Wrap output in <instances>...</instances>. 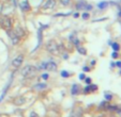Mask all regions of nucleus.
<instances>
[{
	"label": "nucleus",
	"mask_w": 121,
	"mask_h": 117,
	"mask_svg": "<svg viewBox=\"0 0 121 117\" xmlns=\"http://www.w3.org/2000/svg\"><path fill=\"white\" fill-rule=\"evenodd\" d=\"M37 71H38V67H35L33 65H27L22 69L21 74L24 78H32L34 74H37Z\"/></svg>",
	"instance_id": "1"
},
{
	"label": "nucleus",
	"mask_w": 121,
	"mask_h": 117,
	"mask_svg": "<svg viewBox=\"0 0 121 117\" xmlns=\"http://www.w3.org/2000/svg\"><path fill=\"white\" fill-rule=\"evenodd\" d=\"M0 27L5 31H9L12 29V19L11 17L7 15H3L0 17Z\"/></svg>",
	"instance_id": "2"
},
{
	"label": "nucleus",
	"mask_w": 121,
	"mask_h": 117,
	"mask_svg": "<svg viewBox=\"0 0 121 117\" xmlns=\"http://www.w3.org/2000/svg\"><path fill=\"white\" fill-rule=\"evenodd\" d=\"M46 49H47L48 52H50L52 54H58L59 53V45L56 43V41H49L47 44H46Z\"/></svg>",
	"instance_id": "3"
},
{
	"label": "nucleus",
	"mask_w": 121,
	"mask_h": 117,
	"mask_svg": "<svg viewBox=\"0 0 121 117\" xmlns=\"http://www.w3.org/2000/svg\"><path fill=\"white\" fill-rule=\"evenodd\" d=\"M58 68L57 64L55 62H44L40 65V67H38V69H44L48 70V71H56Z\"/></svg>",
	"instance_id": "4"
},
{
	"label": "nucleus",
	"mask_w": 121,
	"mask_h": 117,
	"mask_svg": "<svg viewBox=\"0 0 121 117\" xmlns=\"http://www.w3.org/2000/svg\"><path fill=\"white\" fill-rule=\"evenodd\" d=\"M7 33H8V35H9V37L11 38V42H12V44H13V45L18 44V42H19V39H21V38L16 35L15 33H14L13 30H12V29L9 30V31H7Z\"/></svg>",
	"instance_id": "5"
},
{
	"label": "nucleus",
	"mask_w": 121,
	"mask_h": 117,
	"mask_svg": "<svg viewBox=\"0 0 121 117\" xmlns=\"http://www.w3.org/2000/svg\"><path fill=\"white\" fill-rule=\"evenodd\" d=\"M23 62H24V55L23 54H19V55H17V58H15L13 61H12V65L15 68H18L19 66L23 64Z\"/></svg>",
	"instance_id": "6"
},
{
	"label": "nucleus",
	"mask_w": 121,
	"mask_h": 117,
	"mask_svg": "<svg viewBox=\"0 0 121 117\" xmlns=\"http://www.w3.org/2000/svg\"><path fill=\"white\" fill-rule=\"evenodd\" d=\"M19 8L23 12H28L30 11V4L28 0H21L19 1Z\"/></svg>",
	"instance_id": "7"
},
{
	"label": "nucleus",
	"mask_w": 121,
	"mask_h": 117,
	"mask_svg": "<svg viewBox=\"0 0 121 117\" xmlns=\"http://www.w3.org/2000/svg\"><path fill=\"white\" fill-rule=\"evenodd\" d=\"M82 88L79 84H73V86H72V88H71V94L73 95V96H76V95L82 93Z\"/></svg>",
	"instance_id": "8"
},
{
	"label": "nucleus",
	"mask_w": 121,
	"mask_h": 117,
	"mask_svg": "<svg viewBox=\"0 0 121 117\" xmlns=\"http://www.w3.org/2000/svg\"><path fill=\"white\" fill-rule=\"evenodd\" d=\"M56 7V0H46L43 4V9H54Z\"/></svg>",
	"instance_id": "9"
},
{
	"label": "nucleus",
	"mask_w": 121,
	"mask_h": 117,
	"mask_svg": "<svg viewBox=\"0 0 121 117\" xmlns=\"http://www.w3.org/2000/svg\"><path fill=\"white\" fill-rule=\"evenodd\" d=\"M13 31H14V33H15L16 35L18 36L19 38H21V37H23V36L25 35V30H24L23 28L21 27V26H17V27H16L15 29L13 30Z\"/></svg>",
	"instance_id": "10"
},
{
	"label": "nucleus",
	"mask_w": 121,
	"mask_h": 117,
	"mask_svg": "<svg viewBox=\"0 0 121 117\" xmlns=\"http://www.w3.org/2000/svg\"><path fill=\"white\" fill-rule=\"evenodd\" d=\"M13 103L15 104V105H22V104L26 103V98L25 97H16L15 99L13 100Z\"/></svg>",
	"instance_id": "11"
},
{
	"label": "nucleus",
	"mask_w": 121,
	"mask_h": 117,
	"mask_svg": "<svg viewBox=\"0 0 121 117\" xmlns=\"http://www.w3.org/2000/svg\"><path fill=\"white\" fill-rule=\"evenodd\" d=\"M70 42H72V43H73L75 46L79 45V39L76 37V33H73V34H71V35H70Z\"/></svg>",
	"instance_id": "12"
},
{
	"label": "nucleus",
	"mask_w": 121,
	"mask_h": 117,
	"mask_svg": "<svg viewBox=\"0 0 121 117\" xmlns=\"http://www.w3.org/2000/svg\"><path fill=\"white\" fill-rule=\"evenodd\" d=\"M86 1H84V0H79L77 2V4H76V9L77 10H85V7H86Z\"/></svg>",
	"instance_id": "13"
},
{
	"label": "nucleus",
	"mask_w": 121,
	"mask_h": 117,
	"mask_svg": "<svg viewBox=\"0 0 121 117\" xmlns=\"http://www.w3.org/2000/svg\"><path fill=\"white\" fill-rule=\"evenodd\" d=\"M107 7H108V2H107V1H102V2H100L98 4V8L100 10H105Z\"/></svg>",
	"instance_id": "14"
},
{
	"label": "nucleus",
	"mask_w": 121,
	"mask_h": 117,
	"mask_svg": "<svg viewBox=\"0 0 121 117\" xmlns=\"http://www.w3.org/2000/svg\"><path fill=\"white\" fill-rule=\"evenodd\" d=\"M76 48H77V51L79 52L80 54H82V55H85V54H87V50L85 49L84 47H82V46H80V45L76 46Z\"/></svg>",
	"instance_id": "15"
},
{
	"label": "nucleus",
	"mask_w": 121,
	"mask_h": 117,
	"mask_svg": "<svg viewBox=\"0 0 121 117\" xmlns=\"http://www.w3.org/2000/svg\"><path fill=\"white\" fill-rule=\"evenodd\" d=\"M46 86H47V85H46V84L45 83H40V84H37V85H35V86H34V90H45V88H46Z\"/></svg>",
	"instance_id": "16"
},
{
	"label": "nucleus",
	"mask_w": 121,
	"mask_h": 117,
	"mask_svg": "<svg viewBox=\"0 0 121 117\" xmlns=\"http://www.w3.org/2000/svg\"><path fill=\"white\" fill-rule=\"evenodd\" d=\"M112 49H114L115 51H119V49H120V45H119L118 43H112Z\"/></svg>",
	"instance_id": "17"
},
{
	"label": "nucleus",
	"mask_w": 121,
	"mask_h": 117,
	"mask_svg": "<svg viewBox=\"0 0 121 117\" xmlns=\"http://www.w3.org/2000/svg\"><path fill=\"white\" fill-rule=\"evenodd\" d=\"M90 92H91V87H90V84H88L87 87L84 88V93H85V94H89Z\"/></svg>",
	"instance_id": "18"
},
{
	"label": "nucleus",
	"mask_w": 121,
	"mask_h": 117,
	"mask_svg": "<svg viewBox=\"0 0 121 117\" xmlns=\"http://www.w3.org/2000/svg\"><path fill=\"white\" fill-rule=\"evenodd\" d=\"M105 99H106V101H110V100L112 99V96L110 94H107V93H105Z\"/></svg>",
	"instance_id": "19"
},
{
	"label": "nucleus",
	"mask_w": 121,
	"mask_h": 117,
	"mask_svg": "<svg viewBox=\"0 0 121 117\" xmlns=\"http://www.w3.org/2000/svg\"><path fill=\"white\" fill-rule=\"evenodd\" d=\"M71 76L70 74H68V71H61V77H63V78H69V77Z\"/></svg>",
	"instance_id": "20"
},
{
	"label": "nucleus",
	"mask_w": 121,
	"mask_h": 117,
	"mask_svg": "<svg viewBox=\"0 0 121 117\" xmlns=\"http://www.w3.org/2000/svg\"><path fill=\"white\" fill-rule=\"evenodd\" d=\"M70 1H71V0H60V2H61L62 5H69Z\"/></svg>",
	"instance_id": "21"
},
{
	"label": "nucleus",
	"mask_w": 121,
	"mask_h": 117,
	"mask_svg": "<svg viewBox=\"0 0 121 117\" xmlns=\"http://www.w3.org/2000/svg\"><path fill=\"white\" fill-rule=\"evenodd\" d=\"M90 87H91V92H95L96 90H98V85H95V84H90Z\"/></svg>",
	"instance_id": "22"
},
{
	"label": "nucleus",
	"mask_w": 121,
	"mask_h": 117,
	"mask_svg": "<svg viewBox=\"0 0 121 117\" xmlns=\"http://www.w3.org/2000/svg\"><path fill=\"white\" fill-rule=\"evenodd\" d=\"M82 17L84 18V19H88V18L90 17V15H89V13H87V12H86V13H84L82 15Z\"/></svg>",
	"instance_id": "23"
},
{
	"label": "nucleus",
	"mask_w": 121,
	"mask_h": 117,
	"mask_svg": "<svg viewBox=\"0 0 121 117\" xmlns=\"http://www.w3.org/2000/svg\"><path fill=\"white\" fill-rule=\"evenodd\" d=\"M85 10H87V11H91V10H92V5L91 4H86Z\"/></svg>",
	"instance_id": "24"
},
{
	"label": "nucleus",
	"mask_w": 121,
	"mask_h": 117,
	"mask_svg": "<svg viewBox=\"0 0 121 117\" xmlns=\"http://www.w3.org/2000/svg\"><path fill=\"white\" fill-rule=\"evenodd\" d=\"M85 81H86V83L87 84H91V78H85Z\"/></svg>",
	"instance_id": "25"
},
{
	"label": "nucleus",
	"mask_w": 121,
	"mask_h": 117,
	"mask_svg": "<svg viewBox=\"0 0 121 117\" xmlns=\"http://www.w3.org/2000/svg\"><path fill=\"white\" fill-rule=\"evenodd\" d=\"M118 56H119V54H118V52H117V51H115L114 53H112V58H117Z\"/></svg>",
	"instance_id": "26"
},
{
	"label": "nucleus",
	"mask_w": 121,
	"mask_h": 117,
	"mask_svg": "<svg viewBox=\"0 0 121 117\" xmlns=\"http://www.w3.org/2000/svg\"><path fill=\"white\" fill-rule=\"evenodd\" d=\"M30 117H40L39 115L37 114V113H34V112H32L31 114H30Z\"/></svg>",
	"instance_id": "27"
},
{
	"label": "nucleus",
	"mask_w": 121,
	"mask_h": 117,
	"mask_svg": "<svg viewBox=\"0 0 121 117\" xmlns=\"http://www.w3.org/2000/svg\"><path fill=\"white\" fill-rule=\"evenodd\" d=\"M42 78H43L44 80H47V79H48V74H42Z\"/></svg>",
	"instance_id": "28"
},
{
	"label": "nucleus",
	"mask_w": 121,
	"mask_h": 117,
	"mask_svg": "<svg viewBox=\"0 0 121 117\" xmlns=\"http://www.w3.org/2000/svg\"><path fill=\"white\" fill-rule=\"evenodd\" d=\"M85 78H86V77H85V74H79V79L80 80H85Z\"/></svg>",
	"instance_id": "29"
},
{
	"label": "nucleus",
	"mask_w": 121,
	"mask_h": 117,
	"mask_svg": "<svg viewBox=\"0 0 121 117\" xmlns=\"http://www.w3.org/2000/svg\"><path fill=\"white\" fill-rule=\"evenodd\" d=\"M116 66H117V67H119V68H121V61L117 62V63H116Z\"/></svg>",
	"instance_id": "30"
},
{
	"label": "nucleus",
	"mask_w": 121,
	"mask_h": 117,
	"mask_svg": "<svg viewBox=\"0 0 121 117\" xmlns=\"http://www.w3.org/2000/svg\"><path fill=\"white\" fill-rule=\"evenodd\" d=\"M69 56H68V53H64L63 54V58H68Z\"/></svg>",
	"instance_id": "31"
},
{
	"label": "nucleus",
	"mask_w": 121,
	"mask_h": 117,
	"mask_svg": "<svg viewBox=\"0 0 121 117\" xmlns=\"http://www.w3.org/2000/svg\"><path fill=\"white\" fill-rule=\"evenodd\" d=\"M84 70H85V71H89V68H88V67H84Z\"/></svg>",
	"instance_id": "32"
},
{
	"label": "nucleus",
	"mask_w": 121,
	"mask_h": 117,
	"mask_svg": "<svg viewBox=\"0 0 121 117\" xmlns=\"http://www.w3.org/2000/svg\"><path fill=\"white\" fill-rule=\"evenodd\" d=\"M78 16H79V14H78V13H75V14H74V17H75V18H77Z\"/></svg>",
	"instance_id": "33"
},
{
	"label": "nucleus",
	"mask_w": 121,
	"mask_h": 117,
	"mask_svg": "<svg viewBox=\"0 0 121 117\" xmlns=\"http://www.w3.org/2000/svg\"><path fill=\"white\" fill-rule=\"evenodd\" d=\"M119 16H120V17H121V11L119 12Z\"/></svg>",
	"instance_id": "34"
},
{
	"label": "nucleus",
	"mask_w": 121,
	"mask_h": 117,
	"mask_svg": "<svg viewBox=\"0 0 121 117\" xmlns=\"http://www.w3.org/2000/svg\"><path fill=\"white\" fill-rule=\"evenodd\" d=\"M120 74H121V72H120Z\"/></svg>",
	"instance_id": "35"
}]
</instances>
